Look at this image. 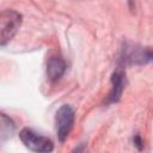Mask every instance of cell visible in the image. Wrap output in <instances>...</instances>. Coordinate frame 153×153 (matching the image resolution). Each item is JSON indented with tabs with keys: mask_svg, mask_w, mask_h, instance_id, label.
Returning <instances> with one entry per match:
<instances>
[{
	"mask_svg": "<svg viewBox=\"0 0 153 153\" xmlns=\"http://www.w3.org/2000/svg\"><path fill=\"white\" fill-rule=\"evenodd\" d=\"M19 139L23 145L32 152L48 153L54 149V143L47 136H43L30 128H23L19 133Z\"/></svg>",
	"mask_w": 153,
	"mask_h": 153,
	"instance_id": "cell-3",
	"label": "cell"
},
{
	"mask_svg": "<svg viewBox=\"0 0 153 153\" xmlns=\"http://www.w3.org/2000/svg\"><path fill=\"white\" fill-rule=\"evenodd\" d=\"M74 120H75V114L71 105L63 104L57 109L55 114V126H56L57 139L60 142H63L68 137L73 128Z\"/></svg>",
	"mask_w": 153,
	"mask_h": 153,
	"instance_id": "cell-4",
	"label": "cell"
},
{
	"mask_svg": "<svg viewBox=\"0 0 153 153\" xmlns=\"http://www.w3.org/2000/svg\"><path fill=\"white\" fill-rule=\"evenodd\" d=\"M126 78L122 69H117L112 73L111 76V91L108 96V103H116L120 100L122 92L124 90Z\"/></svg>",
	"mask_w": 153,
	"mask_h": 153,
	"instance_id": "cell-5",
	"label": "cell"
},
{
	"mask_svg": "<svg viewBox=\"0 0 153 153\" xmlns=\"http://www.w3.org/2000/svg\"><path fill=\"white\" fill-rule=\"evenodd\" d=\"M22 14L14 10L0 12V45L7 44L18 32L22 25Z\"/></svg>",
	"mask_w": 153,
	"mask_h": 153,
	"instance_id": "cell-2",
	"label": "cell"
},
{
	"mask_svg": "<svg viewBox=\"0 0 153 153\" xmlns=\"http://www.w3.org/2000/svg\"><path fill=\"white\" fill-rule=\"evenodd\" d=\"M66 72V62L65 60L59 56L54 55L49 57L47 62V75L50 81H57Z\"/></svg>",
	"mask_w": 153,
	"mask_h": 153,
	"instance_id": "cell-6",
	"label": "cell"
},
{
	"mask_svg": "<svg viewBox=\"0 0 153 153\" xmlns=\"http://www.w3.org/2000/svg\"><path fill=\"white\" fill-rule=\"evenodd\" d=\"M134 145H135V146H137V148H139V149H142L143 143H142V139H141V136H140V135H135V137H134Z\"/></svg>",
	"mask_w": 153,
	"mask_h": 153,
	"instance_id": "cell-7",
	"label": "cell"
},
{
	"mask_svg": "<svg viewBox=\"0 0 153 153\" xmlns=\"http://www.w3.org/2000/svg\"><path fill=\"white\" fill-rule=\"evenodd\" d=\"M152 59L149 47H141L136 43L124 42L121 50V63L124 66H142L147 65Z\"/></svg>",
	"mask_w": 153,
	"mask_h": 153,
	"instance_id": "cell-1",
	"label": "cell"
}]
</instances>
